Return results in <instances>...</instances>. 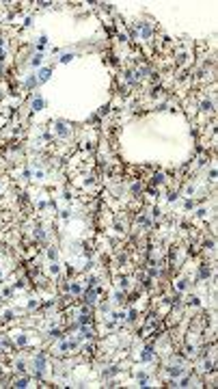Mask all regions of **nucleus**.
<instances>
[{"label": "nucleus", "mask_w": 218, "mask_h": 389, "mask_svg": "<svg viewBox=\"0 0 218 389\" xmlns=\"http://www.w3.org/2000/svg\"><path fill=\"white\" fill-rule=\"evenodd\" d=\"M48 78H50V69H41V74H39V80H48Z\"/></svg>", "instance_id": "1"}, {"label": "nucleus", "mask_w": 218, "mask_h": 389, "mask_svg": "<svg viewBox=\"0 0 218 389\" xmlns=\"http://www.w3.org/2000/svg\"><path fill=\"white\" fill-rule=\"evenodd\" d=\"M41 106H43V99H35V102H33V108H35V110H41Z\"/></svg>", "instance_id": "2"}]
</instances>
